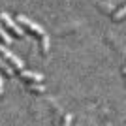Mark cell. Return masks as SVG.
<instances>
[{"label": "cell", "mask_w": 126, "mask_h": 126, "mask_svg": "<svg viewBox=\"0 0 126 126\" xmlns=\"http://www.w3.org/2000/svg\"><path fill=\"white\" fill-rule=\"evenodd\" d=\"M0 23L6 26V30L10 32L11 36H17V38L25 36V28H23V26L19 25V23L8 13V11H0Z\"/></svg>", "instance_id": "1"}, {"label": "cell", "mask_w": 126, "mask_h": 126, "mask_svg": "<svg viewBox=\"0 0 126 126\" xmlns=\"http://www.w3.org/2000/svg\"><path fill=\"white\" fill-rule=\"evenodd\" d=\"M15 21L19 23V25H21L25 30L32 32V34H38V36H42V34H43V28H42V26L38 25L36 21L28 19L26 15H23V13H17V15H15Z\"/></svg>", "instance_id": "2"}, {"label": "cell", "mask_w": 126, "mask_h": 126, "mask_svg": "<svg viewBox=\"0 0 126 126\" xmlns=\"http://www.w3.org/2000/svg\"><path fill=\"white\" fill-rule=\"evenodd\" d=\"M0 57H4L6 60L13 66V70H17V72L25 70V62H23L17 55H13L11 51H8V45H4V43H0Z\"/></svg>", "instance_id": "3"}, {"label": "cell", "mask_w": 126, "mask_h": 126, "mask_svg": "<svg viewBox=\"0 0 126 126\" xmlns=\"http://www.w3.org/2000/svg\"><path fill=\"white\" fill-rule=\"evenodd\" d=\"M19 77L23 79V81H26V83H43V74H40V72H32V70H21L19 72Z\"/></svg>", "instance_id": "4"}, {"label": "cell", "mask_w": 126, "mask_h": 126, "mask_svg": "<svg viewBox=\"0 0 126 126\" xmlns=\"http://www.w3.org/2000/svg\"><path fill=\"white\" fill-rule=\"evenodd\" d=\"M0 72H2V74H6V77H13V75H15L13 66H11V64L8 62L4 57H0Z\"/></svg>", "instance_id": "5"}, {"label": "cell", "mask_w": 126, "mask_h": 126, "mask_svg": "<svg viewBox=\"0 0 126 126\" xmlns=\"http://www.w3.org/2000/svg\"><path fill=\"white\" fill-rule=\"evenodd\" d=\"M0 42L4 43V45H10L11 43V34L6 30V26L0 23Z\"/></svg>", "instance_id": "6"}, {"label": "cell", "mask_w": 126, "mask_h": 126, "mask_svg": "<svg viewBox=\"0 0 126 126\" xmlns=\"http://www.w3.org/2000/svg\"><path fill=\"white\" fill-rule=\"evenodd\" d=\"M40 49H42L43 55H49V36L45 34V32L40 36Z\"/></svg>", "instance_id": "7"}, {"label": "cell", "mask_w": 126, "mask_h": 126, "mask_svg": "<svg viewBox=\"0 0 126 126\" xmlns=\"http://www.w3.org/2000/svg\"><path fill=\"white\" fill-rule=\"evenodd\" d=\"M28 90L34 92V94H43L45 92V85L43 83H30L28 85Z\"/></svg>", "instance_id": "8"}, {"label": "cell", "mask_w": 126, "mask_h": 126, "mask_svg": "<svg viewBox=\"0 0 126 126\" xmlns=\"http://www.w3.org/2000/svg\"><path fill=\"white\" fill-rule=\"evenodd\" d=\"M122 17H126V4L121 6L117 11H113V19H115V21H121Z\"/></svg>", "instance_id": "9"}, {"label": "cell", "mask_w": 126, "mask_h": 126, "mask_svg": "<svg viewBox=\"0 0 126 126\" xmlns=\"http://www.w3.org/2000/svg\"><path fill=\"white\" fill-rule=\"evenodd\" d=\"M72 119H74V117L70 115V113H66V115L62 117V124L60 126H72Z\"/></svg>", "instance_id": "10"}, {"label": "cell", "mask_w": 126, "mask_h": 126, "mask_svg": "<svg viewBox=\"0 0 126 126\" xmlns=\"http://www.w3.org/2000/svg\"><path fill=\"white\" fill-rule=\"evenodd\" d=\"M4 94V77H2V72H0V96Z\"/></svg>", "instance_id": "11"}, {"label": "cell", "mask_w": 126, "mask_h": 126, "mask_svg": "<svg viewBox=\"0 0 126 126\" xmlns=\"http://www.w3.org/2000/svg\"><path fill=\"white\" fill-rule=\"evenodd\" d=\"M122 74H124V75H126V66H124V68H122Z\"/></svg>", "instance_id": "12"}]
</instances>
